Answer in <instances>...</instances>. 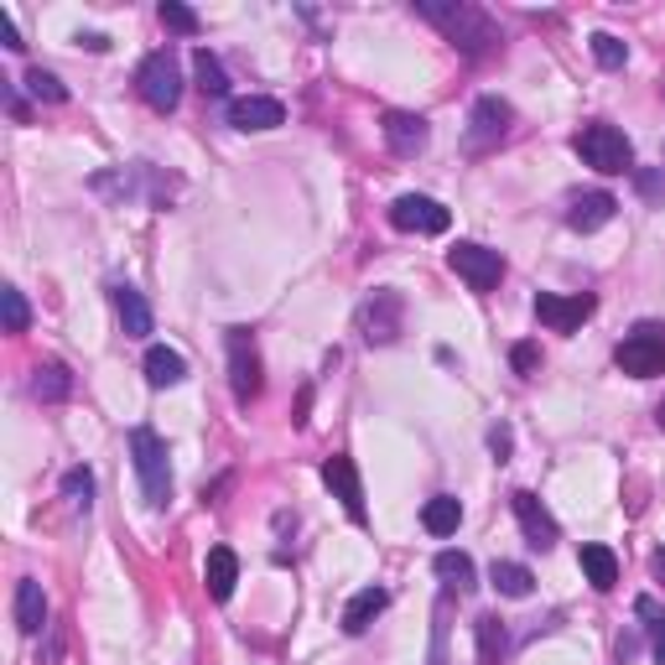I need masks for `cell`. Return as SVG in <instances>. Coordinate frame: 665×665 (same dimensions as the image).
<instances>
[{"mask_svg":"<svg viewBox=\"0 0 665 665\" xmlns=\"http://www.w3.org/2000/svg\"><path fill=\"white\" fill-rule=\"evenodd\" d=\"M229 385H235V401L250 405L261 396V349H255V332L250 328H229Z\"/></svg>","mask_w":665,"mask_h":665,"instance_id":"cell-7","label":"cell"},{"mask_svg":"<svg viewBox=\"0 0 665 665\" xmlns=\"http://www.w3.org/2000/svg\"><path fill=\"white\" fill-rule=\"evenodd\" d=\"M323 484H328L332 494L343 499V510H349V520L364 525V489H359V474H354V463L338 452V457H328L323 463Z\"/></svg>","mask_w":665,"mask_h":665,"instance_id":"cell-15","label":"cell"},{"mask_svg":"<svg viewBox=\"0 0 665 665\" xmlns=\"http://www.w3.org/2000/svg\"><path fill=\"white\" fill-rule=\"evenodd\" d=\"M22 84H26V95L42 99V104H63V99H68V89H63V84H58L48 68H26Z\"/></svg>","mask_w":665,"mask_h":665,"instance_id":"cell-29","label":"cell"},{"mask_svg":"<svg viewBox=\"0 0 665 665\" xmlns=\"http://www.w3.org/2000/svg\"><path fill=\"white\" fill-rule=\"evenodd\" d=\"M16 629L22 635H42L48 629V598H42V582H32V577L16 582Z\"/></svg>","mask_w":665,"mask_h":665,"instance_id":"cell-17","label":"cell"},{"mask_svg":"<svg viewBox=\"0 0 665 665\" xmlns=\"http://www.w3.org/2000/svg\"><path fill=\"white\" fill-rule=\"evenodd\" d=\"M229 125L235 130H276V125H286V110L271 95H244L229 104Z\"/></svg>","mask_w":665,"mask_h":665,"instance_id":"cell-14","label":"cell"},{"mask_svg":"<svg viewBox=\"0 0 665 665\" xmlns=\"http://www.w3.org/2000/svg\"><path fill=\"white\" fill-rule=\"evenodd\" d=\"M448 265L463 276V281L474 286V291H494L499 276H504V261H499V250L489 244H474V239H463V244H452Z\"/></svg>","mask_w":665,"mask_h":665,"instance_id":"cell-9","label":"cell"},{"mask_svg":"<svg viewBox=\"0 0 665 665\" xmlns=\"http://www.w3.org/2000/svg\"><path fill=\"white\" fill-rule=\"evenodd\" d=\"M115 312H120L125 338H146L151 332V308H146V297L136 286H115Z\"/></svg>","mask_w":665,"mask_h":665,"instance_id":"cell-20","label":"cell"},{"mask_svg":"<svg viewBox=\"0 0 665 665\" xmlns=\"http://www.w3.org/2000/svg\"><path fill=\"white\" fill-rule=\"evenodd\" d=\"M146 380L156 385V390H166V385H183V380H188V359L177 354V349H166V343L146 349Z\"/></svg>","mask_w":665,"mask_h":665,"instance_id":"cell-19","label":"cell"},{"mask_svg":"<svg viewBox=\"0 0 665 665\" xmlns=\"http://www.w3.org/2000/svg\"><path fill=\"white\" fill-rule=\"evenodd\" d=\"M489 448H494V452H510V431L494 427V431H489Z\"/></svg>","mask_w":665,"mask_h":665,"instance_id":"cell-39","label":"cell"},{"mask_svg":"<svg viewBox=\"0 0 665 665\" xmlns=\"http://www.w3.org/2000/svg\"><path fill=\"white\" fill-rule=\"evenodd\" d=\"M390 224L401 229V235H448L452 214L437 203V198H422V192H401L396 203H390Z\"/></svg>","mask_w":665,"mask_h":665,"instance_id":"cell-8","label":"cell"},{"mask_svg":"<svg viewBox=\"0 0 665 665\" xmlns=\"http://www.w3.org/2000/svg\"><path fill=\"white\" fill-rule=\"evenodd\" d=\"M380 136H385V146H390L401 162L422 156V151H427V141H431L427 120H422V115H405V110H390V115L380 120Z\"/></svg>","mask_w":665,"mask_h":665,"instance_id":"cell-13","label":"cell"},{"mask_svg":"<svg viewBox=\"0 0 665 665\" xmlns=\"http://www.w3.org/2000/svg\"><path fill=\"white\" fill-rule=\"evenodd\" d=\"M0 308H5V332H26L32 308H26V297L16 291V286H5V291H0Z\"/></svg>","mask_w":665,"mask_h":665,"instance_id":"cell-31","label":"cell"},{"mask_svg":"<svg viewBox=\"0 0 665 665\" xmlns=\"http://www.w3.org/2000/svg\"><path fill=\"white\" fill-rule=\"evenodd\" d=\"M614 364L624 369V375H635V380H655V375H665V328L661 323H640V328L614 349Z\"/></svg>","mask_w":665,"mask_h":665,"instance_id":"cell-4","label":"cell"},{"mask_svg":"<svg viewBox=\"0 0 665 665\" xmlns=\"http://www.w3.org/2000/svg\"><path fill=\"white\" fill-rule=\"evenodd\" d=\"M572 146H577V156L593 166V172H603V177H618V172L635 166V146H629V136H624L618 125H603V120L582 125Z\"/></svg>","mask_w":665,"mask_h":665,"instance_id":"cell-2","label":"cell"},{"mask_svg":"<svg viewBox=\"0 0 665 665\" xmlns=\"http://www.w3.org/2000/svg\"><path fill=\"white\" fill-rule=\"evenodd\" d=\"M203 577H209V598H214V603H229V598H235V582H239V556L229 547H214Z\"/></svg>","mask_w":665,"mask_h":665,"instance_id":"cell-18","label":"cell"},{"mask_svg":"<svg viewBox=\"0 0 665 665\" xmlns=\"http://www.w3.org/2000/svg\"><path fill=\"white\" fill-rule=\"evenodd\" d=\"M422 525H427L431 536H452V530L463 525V504L452 494H431L427 504H422Z\"/></svg>","mask_w":665,"mask_h":665,"instance_id":"cell-23","label":"cell"},{"mask_svg":"<svg viewBox=\"0 0 665 665\" xmlns=\"http://www.w3.org/2000/svg\"><path fill=\"white\" fill-rule=\"evenodd\" d=\"M489 582H494V588H499L504 598H530V588H536L530 567H520V562H494Z\"/></svg>","mask_w":665,"mask_h":665,"instance_id":"cell-27","label":"cell"},{"mask_svg":"<svg viewBox=\"0 0 665 665\" xmlns=\"http://www.w3.org/2000/svg\"><path fill=\"white\" fill-rule=\"evenodd\" d=\"M510 510H515V520H520V530H525V541H530L536 551H551L556 541H562V530H556V520H551V510L536 494H530V489H515V494H510Z\"/></svg>","mask_w":665,"mask_h":665,"instance_id":"cell-12","label":"cell"},{"mask_svg":"<svg viewBox=\"0 0 665 665\" xmlns=\"http://www.w3.org/2000/svg\"><path fill=\"white\" fill-rule=\"evenodd\" d=\"M510 364H515L520 375H536V369H541V349H536V343H515V349H510Z\"/></svg>","mask_w":665,"mask_h":665,"instance_id":"cell-35","label":"cell"},{"mask_svg":"<svg viewBox=\"0 0 665 665\" xmlns=\"http://www.w3.org/2000/svg\"><path fill=\"white\" fill-rule=\"evenodd\" d=\"M655 416H661V427H665V401H661V411H655Z\"/></svg>","mask_w":665,"mask_h":665,"instance_id":"cell-41","label":"cell"},{"mask_svg":"<svg viewBox=\"0 0 665 665\" xmlns=\"http://www.w3.org/2000/svg\"><path fill=\"white\" fill-rule=\"evenodd\" d=\"M156 16H162V26L166 32H183V37H198V11H192V5H183V0H162V11H156Z\"/></svg>","mask_w":665,"mask_h":665,"instance_id":"cell-30","label":"cell"},{"mask_svg":"<svg viewBox=\"0 0 665 665\" xmlns=\"http://www.w3.org/2000/svg\"><path fill=\"white\" fill-rule=\"evenodd\" d=\"M510 125H515V110L504 104L499 95H484L474 104V115H468V151H489L510 136Z\"/></svg>","mask_w":665,"mask_h":665,"instance_id":"cell-10","label":"cell"},{"mask_svg":"<svg viewBox=\"0 0 665 665\" xmlns=\"http://www.w3.org/2000/svg\"><path fill=\"white\" fill-rule=\"evenodd\" d=\"M442 650H448V629L437 624V635H431V665H448L442 661Z\"/></svg>","mask_w":665,"mask_h":665,"instance_id":"cell-38","label":"cell"},{"mask_svg":"<svg viewBox=\"0 0 665 665\" xmlns=\"http://www.w3.org/2000/svg\"><path fill=\"white\" fill-rule=\"evenodd\" d=\"M635 183H640L644 198H655V203H665V177H661V172H635Z\"/></svg>","mask_w":665,"mask_h":665,"instance_id":"cell-36","label":"cell"},{"mask_svg":"<svg viewBox=\"0 0 665 665\" xmlns=\"http://www.w3.org/2000/svg\"><path fill=\"white\" fill-rule=\"evenodd\" d=\"M0 42H5L11 52H22V48H26V42H22V32H16V22H11L5 11H0Z\"/></svg>","mask_w":665,"mask_h":665,"instance_id":"cell-37","label":"cell"},{"mask_svg":"<svg viewBox=\"0 0 665 665\" xmlns=\"http://www.w3.org/2000/svg\"><path fill=\"white\" fill-rule=\"evenodd\" d=\"M650 572H655V582H665V547L650 556Z\"/></svg>","mask_w":665,"mask_h":665,"instance_id":"cell-40","label":"cell"},{"mask_svg":"<svg viewBox=\"0 0 665 665\" xmlns=\"http://www.w3.org/2000/svg\"><path fill=\"white\" fill-rule=\"evenodd\" d=\"M32 396L37 401H68L73 396V375L63 369V364H37V375H32Z\"/></svg>","mask_w":665,"mask_h":665,"instance_id":"cell-25","label":"cell"},{"mask_svg":"<svg viewBox=\"0 0 665 665\" xmlns=\"http://www.w3.org/2000/svg\"><path fill=\"white\" fill-rule=\"evenodd\" d=\"M192 73H198V89H203L209 99H224V95H229V73H224V63H218L209 48L192 52Z\"/></svg>","mask_w":665,"mask_h":665,"instance_id":"cell-26","label":"cell"},{"mask_svg":"<svg viewBox=\"0 0 665 665\" xmlns=\"http://www.w3.org/2000/svg\"><path fill=\"white\" fill-rule=\"evenodd\" d=\"M474 629H478V655H484V665H499V655H504V618L484 614Z\"/></svg>","mask_w":665,"mask_h":665,"instance_id":"cell-28","label":"cell"},{"mask_svg":"<svg viewBox=\"0 0 665 665\" xmlns=\"http://www.w3.org/2000/svg\"><path fill=\"white\" fill-rule=\"evenodd\" d=\"M614 214H618L614 192H577V198H572V209H567V224L577 229V235H593V229H603Z\"/></svg>","mask_w":665,"mask_h":665,"instance_id":"cell-16","label":"cell"},{"mask_svg":"<svg viewBox=\"0 0 665 665\" xmlns=\"http://www.w3.org/2000/svg\"><path fill=\"white\" fill-rule=\"evenodd\" d=\"M130 457H136V478H141V494L146 504L162 510L172 499V468H166V442L156 437L151 427H136L130 431Z\"/></svg>","mask_w":665,"mask_h":665,"instance_id":"cell-3","label":"cell"},{"mask_svg":"<svg viewBox=\"0 0 665 665\" xmlns=\"http://www.w3.org/2000/svg\"><path fill=\"white\" fill-rule=\"evenodd\" d=\"M431 567H437V577H442V588H448V593H468V588H474V562H468V556H463V551H437V562H431Z\"/></svg>","mask_w":665,"mask_h":665,"instance_id":"cell-24","label":"cell"},{"mask_svg":"<svg viewBox=\"0 0 665 665\" xmlns=\"http://www.w3.org/2000/svg\"><path fill=\"white\" fill-rule=\"evenodd\" d=\"M63 494H68L78 510H89V504H95V474H89V468H68V474H63Z\"/></svg>","mask_w":665,"mask_h":665,"instance_id":"cell-33","label":"cell"},{"mask_svg":"<svg viewBox=\"0 0 665 665\" xmlns=\"http://www.w3.org/2000/svg\"><path fill=\"white\" fill-rule=\"evenodd\" d=\"M635 608H640V618H650V650H655V661L665 665V614H661V603H655V598H640Z\"/></svg>","mask_w":665,"mask_h":665,"instance_id":"cell-34","label":"cell"},{"mask_svg":"<svg viewBox=\"0 0 665 665\" xmlns=\"http://www.w3.org/2000/svg\"><path fill=\"white\" fill-rule=\"evenodd\" d=\"M593 58H598V68H624V63H629V48L618 42L614 32H598V37H593Z\"/></svg>","mask_w":665,"mask_h":665,"instance_id":"cell-32","label":"cell"},{"mask_svg":"<svg viewBox=\"0 0 665 665\" xmlns=\"http://www.w3.org/2000/svg\"><path fill=\"white\" fill-rule=\"evenodd\" d=\"M405 328V297L401 291H390V286H380L364 308H359V332H364V343H396Z\"/></svg>","mask_w":665,"mask_h":665,"instance_id":"cell-6","label":"cell"},{"mask_svg":"<svg viewBox=\"0 0 665 665\" xmlns=\"http://www.w3.org/2000/svg\"><path fill=\"white\" fill-rule=\"evenodd\" d=\"M416 11H422L463 58H489V52H499V42H504V32H499L494 16L478 11V5H468V0H416Z\"/></svg>","mask_w":665,"mask_h":665,"instance_id":"cell-1","label":"cell"},{"mask_svg":"<svg viewBox=\"0 0 665 665\" xmlns=\"http://www.w3.org/2000/svg\"><path fill=\"white\" fill-rule=\"evenodd\" d=\"M136 89H141V99L156 115H172V110L183 104V68H177V58L166 48L151 52L141 63V73H136Z\"/></svg>","mask_w":665,"mask_h":665,"instance_id":"cell-5","label":"cell"},{"mask_svg":"<svg viewBox=\"0 0 665 665\" xmlns=\"http://www.w3.org/2000/svg\"><path fill=\"white\" fill-rule=\"evenodd\" d=\"M577 562H582V577L593 582L598 593H614V582H618V556H614V551L598 547V541H588Z\"/></svg>","mask_w":665,"mask_h":665,"instance_id":"cell-21","label":"cell"},{"mask_svg":"<svg viewBox=\"0 0 665 665\" xmlns=\"http://www.w3.org/2000/svg\"><path fill=\"white\" fill-rule=\"evenodd\" d=\"M385 603H390L385 588H364V593H354L349 598V608H343V629H349V635H364V629L385 614Z\"/></svg>","mask_w":665,"mask_h":665,"instance_id":"cell-22","label":"cell"},{"mask_svg":"<svg viewBox=\"0 0 665 665\" xmlns=\"http://www.w3.org/2000/svg\"><path fill=\"white\" fill-rule=\"evenodd\" d=\"M593 297L588 291H572V297H562V291H541L536 297V317L547 323L551 332H572V328H582L588 317H593Z\"/></svg>","mask_w":665,"mask_h":665,"instance_id":"cell-11","label":"cell"}]
</instances>
